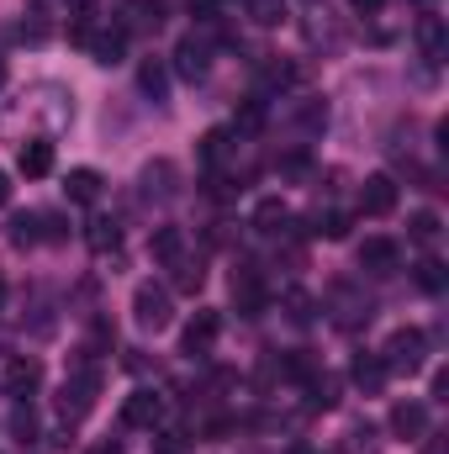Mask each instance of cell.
Listing matches in <instances>:
<instances>
[{
    "label": "cell",
    "mask_w": 449,
    "mask_h": 454,
    "mask_svg": "<svg viewBox=\"0 0 449 454\" xmlns=\"http://www.w3.org/2000/svg\"><path fill=\"white\" fill-rule=\"evenodd\" d=\"M391 434H397V439H407V444L429 439V402H418V396L397 402V407H391Z\"/></svg>",
    "instance_id": "cell-11"
},
{
    "label": "cell",
    "mask_w": 449,
    "mask_h": 454,
    "mask_svg": "<svg viewBox=\"0 0 449 454\" xmlns=\"http://www.w3.org/2000/svg\"><path fill=\"white\" fill-rule=\"evenodd\" d=\"M85 243H91V254H116L122 223H116V217H91V223H85Z\"/></svg>",
    "instance_id": "cell-24"
},
{
    "label": "cell",
    "mask_w": 449,
    "mask_h": 454,
    "mask_svg": "<svg viewBox=\"0 0 449 454\" xmlns=\"http://www.w3.org/2000/svg\"><path fill=\"white\" fill-rule=\"evenodd\" d=\"M280 175H286V180H302V175H312V159H307V153H286V159H280Z\"/></svg>",
    "instance_id": "cell-33"
},
{
    "label": "cell",
    "mask_w": 449,
    "mask_h": 454,
    "mask_svg": "<svg viewBox=\"0 0 449 454\" xmlns=\"http://www.w3.org/2000/svg\"><path fill=\"white\" fill-rule=\"evenodd\" d=\"M0 90H5V59H0Z\"/></svg>",
    "instance_id": "cell-38"
},
{
    "label": "cell",
    "mask_w": 449,
    "mask_h": 454,
    "mask_svg": "<svg viewBox=\"0 0 449 454\" xmlns=\"http://www.w3.org/2000/svg\"><path fill=\"white\" fill-rule=\"evenodd\" d=\"M16 169H21L27 180L53 175V137H27V143H21V153H16Z\"/></svg>",
    "instance_id": "cell-19"
},
{
    "label": "cell",
    "mask_w": 449,
    "mask_h": 454,
    "mask_svg": "<svg viewBox=\"0 0 449 454\" xmlns=\"http://www.w3.org/2000/svg\"><path fill=\"white\" fill-rule=\"evenodd\" d=\"M349 380H354L365 396H381V391H386V380H391V370H386V359H381V354H354Z\"/></svg>",
    "instance_id": "cell-18"
},
{
    "label": "cell",
    "mask_w": 449,
    "mask_h": 454,
    "mask_svg": "<svg viewBox=\"0 0 449 454\" xmlns=\"http://www.w3.org/2000/svg\"><path fill=\"white\" fill-rule=\"evenodd\" d=\"M138 90L164 106V101H169V64H164V59H143V64H138Z\"/></svg>",
    "instance_id": "cell-20"
},
{
    "label": "cell",
    "mask_w": 449,
    "mask_h": 454,
    "mask_svg": "<svg viewBox=\"0 0 449 454\" xmlns=\"http://www.w3.org/2000/svg\"><path fill=\"white\" fill-rule=\"evenodd\" d=\"M418 286H423L429 296H439V291H445V264H439V259H423V264H418Z\"/></svg>",
    "instance_id": "cell-32"
},
{
    "label": "cell",
    "mask_w": 449,
    "mask_h": 454,
    "mask_svg": "<svg viewBox=\"0 0 449 454\" xmlns=\"http://www.w3.org/2000/svg\"><path fill=\"white\" fill-rule=\"evenodd\" d=\"M101 185H106V180H101L96 169H69V180H64V196H69L75 207H96V201H101Z\"/></svg>",
    "instance_id": "cell-22"
},
{
    "label": "cell",
    "mask_w": 449,
    "mask_h": 454,
    "mask_svg": "<svg viewBox=\"0 0 449 454\" xmlns=\"http://www.w3.org/2000/svg\"><path fill=\"white\" fill-rule=\"evenodd\" d=\"M169 21V0H122V16L116 27L132 37V32H159Z\"/></svg>",
    "instance_id": "cell-8"
},
{
    "label": "cell",
    "mask_w": 449,
    "mask_h": 454,
    "mask_svg": "<svg viewBox=\"0 0 449 454\" xmlns=\"http://www.w3.org/2000/svg\"><path fill=\"white\" fill-rule=\"evenodd\" d=\"M175 164L169 159H154V164H143V175H138V191H143V201H169L175 196Z\"/></svg>",
    "instance_id": "cell-17"
},
{
    "label": "cell",
    "mask_w": 449,
    "mask_h": 454,
    "mask_svg": "<svg viewBox=\"0 0 449 454\" xmlns=\"http://www.w3.org/2000/svg\"><path fill=\"white\" fill-rule=\"evenodd\" d=\"M148 254H154L159 264H175V259L185 254V227H175V223L154 227V238H148Z\"/></svg>",
    "instance_id": "cell-23"
},
{
    "label": "cell",
    "mask_w": 449,
    "mask_h": 454,
    "mask_svg": "<svg viewBox=\"0 0 449 454\" xmlns=\"http://www.w3.org/2000/svg\"><path fill=\"white\" fill-rule=\"evenodd\" d=\"M85 454H127V450H122L116 439H101V444H91V450H85Z\"/></svg>",
    "instance_id": "cell-34"
},
{
    "label": "cell",
    "mask_w": 449,
    "mask_h": 454,
    "mask_svg": "<svg viewBox=\"0 0 449 454\" xmlns=\"http://www.w3.org/2000/svg\"><path fill=\"white\" fill-rule=\"evenodd\" d=\"M248 16H254V27H280L286 21V0H248Z\"/></svg>",
    "instance_id": "cell-28"
},
{
    "label": "cell",
    "mask_w": 449,
    "mask_h": 454,
    "mask_svg": "<svg viewBox=\"0 0 449 454\" xmlns=\"http://www.w3.org/2000/svg\"><path fill=\"white\" fill-rule=\"evenodd\" d=\"M381 359H386L391 375H418L423 359H429V333L423 328H397L386 339V348H381Z\"/></svg>",
    "instance_id": "cell-2"
},
{
    "label": "cell",
    "mask_w": 449,
    "mask_h": 454,
    "mask_svg": "<svg viewBox=\"0 0 449 454\" xmlns=\"http://www.w3.org/2000/svg\"><path fill=\"white\" fill-rule=\"evenodd\" d=\"M217 333H223V317H217L212 307H201V312L185 323V333H180V354H191V359H196V354H207V348L217 343Z\"/></svg>",
    "instance_id": "cell-12"
},
{
    "label": "cell",
    "mask_w": 449,
    "mask_h": 454,
    "mask_svg": "<svg viewBox=\"0 0 449 454\" xmlns=\"http://www.w3.org/2000/svg\"><path fill=\"white\" fill-rule=\"evenodd\" d=\"M413 37H418V48H423V59L439 69L449 53V37H445V16H434V11H423L418 16V27H413Z\"/></svg>",
    "instance_id": "cell-16"
},
{
    "label": "cell",
    "mask_w": 449,
    "mask_h": 454,
    "mask_svg": "<svg viewBox=\"0 0 449 454\" xmlns=\"http://www.w3.org/2000/svg\"><path fill=\"white\" fill-rule=\"evenodd\" d=\"M232 307L243 317H259L264 312V275H259V264H238L232 270Z\"/></svg>",
    "instance_id": "cell-9"
},
{
    "label": "cell",
    "mask_w": 449,
    "mask_h": 454,
    "mask_svg": "<svg viewBox=\"0 0 449 454\" xmlns=\"http://www.w3.org/2000/svg\"><path fill=\"white\" fill-rule=\"evenodd\" d=\"M349 5H354V11H359V16H375V11H381V5H386V0H349Z\"/></svg>",
    "instance_id": "cell-35"
},
{
    "label": "cell",
    "mask_w": 449,
    "mask_h": 454,
    "mask_svg": "<svg viewBox=\"0 0 449 454\" xmlns=\"http://www.w3.org/2000/svg\"><path fill=\"white\" fill-rule=\"evenodd\" d=\"M164 423V396L159 391H148V386H138L127 402H122V428H159Z\"/></svg>",
    "instance_id": "cell-7"
},
{
    "label": "cell",
    "mask_w": 449,
    "mask_h": 454,
    "mask_svg": "<svg viewBox=\"0 0 449 454\" xmlns=\"http://www.w3.org/2000/svg\"><path fill=\"white\" fill-rule=\"evenodd\" d=\"M11 434H16L21 444H32V439H37V407H32V396L11 407Z\"/></svg>",
    "instance_id": "cell-25"
},
{
    "label": "cell",
    "mask_w": 449,
    "mask_h": 454,
    "mask_svg": "<svg viewBox=\"0 0 449 454\" xmlns=\"http://www.w3.org/2000/svg\"><path fill=\"white\" fill-rule=\"evenodd\" d=\"M232 137H238L232 127H212V132L201 137V169H207V180H217V175H223V164L238 153V143H232Z\"/></svg>",
    "instance_id": "cell-15"
},
{
    "label": "cell",
    "mask_w": 449,
    "mask_h": 454,
    "mask_svg": "<svg viewBox=\"0 0 449 454\" xmlns=\"http://www.w3.org/2000/svg\"><path fill=\"white\" fill-rule=\"evenodd\" d=\"M69 37H75L80 48H91V59L106 64V69L127 59V32H122V27H106V32H96V27H75Z\"/></svg>",
    "instance_id": "cell-5"
},
{
    "label": "cell",
    "mask_w": 449,
    "mask_h": 454,
    "mask_svg": "<svg viewBox=\"0 0 449 454\" xmlns=\"http://www.w3.org/2000/svg\"><path fill=\"white\" fill-rule=\"evenodd\" d=\"M5 301H11V286H5V275H0V312H5Z\"/></svg>",
    "instance_id": "cell-37"
},
{
    "label": "cell",
    "mask_w": 449,
    "mask_h": 454,
    "mask_svg": "<svg viewBox=\"0 0 449 454\" xmlns=\"http://www.w3.org/2000/svg\"><path fill=\"white\" fill-rule=\"evenodd\" d=\"M64 11H69V32H75V27H96L101 0H64Z\"/></svg>",
    "instance_id": "cell-29"
},
{
    "label": "cell",
    "mask_w": 449,
    "mask_h": 454,
    "mask_svg": "<svg viewBox=\"0 0 449 454\" xmlns=\"http://www.w3.org/2000/svg\"><path fill=\"white\" fill-rule=\"evenodd\" d=\"M359 212L365 217H391L397 212V180L391 175H370L359 185Z\"/></svg>",
    "instance_id": "cell-13"
},
{
    "label": "cell",
    "mask_w": 449,
    "mask_h": 454,
    "mask_svg": "<svg viewBox=\"0 0 449 454\" xmlns=\"http://www.w3.org/2000/svg\"><path fill=\"white\" fill-rule=\"evenodd\" d=\"M175 74L191 80V85L212 74V37H207V32H185V37L175 43Z\"/></svg>",
    "instance_id": "cell-4"
},
{
    "label": "cell",
    "mask_w": 449,
    "mask_h": 454,
    "mask_svg": "<svg viewBox=\"0 0 449 454\" xmlns=\"http://www.w3.org/2000/svg\"><path fill=\"white\" fill-rule=\"evenodd\" d=\"M439 217H434V212H413V217H407V232H413V238H418V243H434V238H439Z\"/></svg>",
    "instance_id": "cell-31"
},
{
    "label": "cell",
    "mask_w": 449,
    "mask_h": 454,
    "mask_svg": "<svg viewBox=\"0 0 449 454\" xmlns=\"http://www.w3.org/2000/svg\"><path fill=\"white\" fill-rule=\"evenodd\" d=\"M132 323H138L143 333H164V328L175 323V301H169V291L154 286V280H143V286L132 291Z\"/></svg>",
    "instance_id": "cell-3"
},
{
    "label": "cell",
    "mask_w": 449,
    "mask_h": 454,
    "mask_svg": "<svg viewBox=\"0 0 449 454\" xmlns=\"http://www.w3.org/2000/svg\"><path fill=\"white\" fill-rule=\"evenodd\" d=\"M37 238H43V223H37V212H16V217H11V243H16V248H32Z\"/></svg>",
    "instance_id": "cell-27"
},
{
    "label": "cell",
    "mask_w": 449,
    "mask_h": 454,
    "mask_svg": "<svg viewBox=\"0 0 449 454\" xmlns=\"http://www.w3.org/2000/svg\"><path fill=\"white\" fill-rule=\"evenodd\" d=\"M397 264H402L397 238H365L359 243V270L365 275H397Z\"/></svg>",
    "instance_id": "cell-14"
},
{
    "label": "cell",
    "mask_w": 449,
    "mask_h": 454,
    "mask_svg": "<svg viewBox=\"0 0 449 454\" xmlns=\"http://www.w3.org/2000/svg\"><path fill=\"white\" fill-rule=\"evenodd\" d=\"M96 391H101V364H80V370L64 380V391H59V418H64V428H75V423L96 407Z\"/></svg>",
    "instance_id": "cell-1"
},
{
    "label": "cell",
    "mask_w": 449,
    "mask_h": 454,
    "mask_svg": "<svg viewBox=\"0 0 449 454\" xmlns=\"http://www.w3.org/2000/svg\"><path fill=\"white\" fill-rule=\"evenodd\" d=\"M312 232H318V238H343V232H349V212H318V217H312Z\"/></svg>",
    "instance_id": "cell-30"
},
{
    "label": "cell",
    "mask_w": 449,
    "mask_h": 454,
    "mask_svg": "<svg viewBox=\"0 0 449 454\" xmlns=\"http://www.w3.org/2000/svg\"><path fill=\"white\" fill-rule=\"evenodd\" d=\"M169 270H175V286H180V291H201V280H207L201 259H191V254H180V259H175Z\"/></svg>",
    "instance_id": "cell-26"
},
{
    "label": "cell",
    "mask_w": 449,
    "mask_h": 454,
    "mask_svg": "<svg viewBox=\"0 0 449 454\" xmlns=\"http://www.w3.org/2000/svg\"><path fill=\"white\" fill-rule=\"evenodd\" d=\"M291 454H312V450H307V444H296V450H291Z\"/></svg>",
    "instance_id": "cell-39"
},
{
    "label": "cell",
    "mask_w": 449,
    "mask_h": 454,
    "mask_svg": "<svg viewBox=\"0 0 449 454\" xmlns=\"http://www.w3.org/2000/svg\"><path fill=\"white\" fill-rule=\"evenodd\" d=\"M27 112L43 116V121H48V132H64V127L75 121V101H69V90H59V85H37Z\"/></svg>",
    "instance_id": "cell-6"
},
{
    "label": "cell",
    "mask_w": 449,
    "mask_h": 454,
    "mask_svg": "<svg viewBox=\"0 0 449 454\" xmlns=\"http://www.w3.org/2000/svg\"><path fill=\"white\" fill-rule=\"evenodd\" d=\"M37 386H43V359H37V354H16V359L5 364V391H11L16 402H27V396H37Z\"/></svg>",
    "instance_id": "cell-10"
},
{
    "label": "cell",
    "mask_w": 449,
    "mask_h": 454,
    "mask_svg": "<svg viewBox=\"0 0 449 454\" xmlns=\"http://www.w3.org/2000/svg\"><path fill=\"white\" fill-rule=\"evenodd\" d=\"M11 201V175H0V207Z\"/></svg>",
    "instance_id": "cell-36"
},
{
    "label": "cell",
    "mask_w": 449,
    "mask_h": 454,
    "mask_svg": "<svg viewBox=\"0 0 449 454\" xmlns=\"http://www.w3.org/2000/svg\"><path fill=\"white\" fill-rule=\"evenodd\" d=\"M291 227V207L280 201V196H264L259 207H254V232H264V238H280Z\"/></svg>",
    "instance_id": "cell-21"
}]
</instances>
